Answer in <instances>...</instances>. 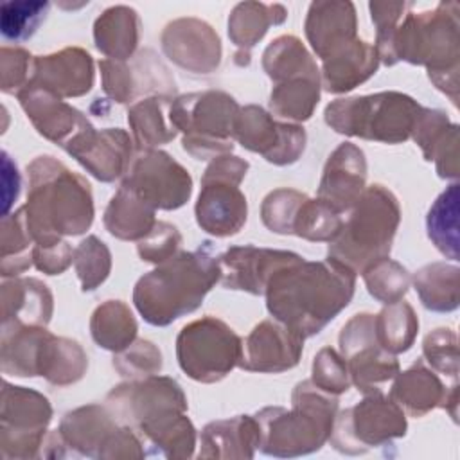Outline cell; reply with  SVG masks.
<instances>
[{
    "instance_id": "cell-1",
    "label": "cell",
    "mask_w": 460,
    "mask_h": 460,
    "mask_svg": "<svg viewBox=\"0 0 460 460\" xmlns=\"http://www.w3.org/2000/svg\"><path fill=\"white\" fill-rule=\"evenodd\" d=\"M354 271L327 259H298L277 270L266 286L268 311L302 338L320 332L352 298Z\"/></svg>"
},
{
    "instance_id": "cell-2",
    "label": "cell",
    "mask_w": 460,
    "mask_h": 460,
    "mask_svg": "<svg viewBox=\"0 0 460 460\" xmlns=\"http://www.w3.org/2000/svg\"><path fill=\"white\" fill-rule=\"evenodd\" d=\"M219 275V261L208 253L207 246L198 252H183L142 277L133 300L149 323L167 325L194 311Z\"/></svg>"
},
{
    "instance_id": "cell-3",
    "label": "cell",
    "mask_w": 460,
    "mask_h": 460,
    "mask_svg": "<svg viewBox=\"0 0 460 460\" xmlns=\"http://www.w3.org/2000/svg\"><path fill=\"white\" fill-rule=\"evenodd\" d=\"M458 4H438L437 9L410 13L394 36L395 61L426 65L429 79L453 104L458 102Z\"/></svg>"
},
{
    "instance_id": "cell-4",
    "label": "cell",
    "mask_w": 460,
    "mask_h": 460,
    "mask_svg": "<svg viewBox=\"0 0 460 460\" xmlns=\"http://www.w3.org/2000/svg\"><path fill=\"white\" fill-rule=\"evenodd\" d=\"M397 225L399 205L395 196L381 185H372L354 203V210L332 239L329 259L352 271H365L388 255Z\"/></svg>"
},
{
    "instance_id": "cell-5",
    "label": "cell",
    "mask_w": 460,
    "mask_h": 460,
    "mask_svg": "<svg viewBox=\"0 0 460 460\" xmlns=\"http://www.w3.org/2000/svg\"><path fill=\"white\" fill-rule=\"evenodd\" d=\"M41 169L32 172V198L27 207L40 216L34 225L41 244H56L59 234H81L93 217L88 183L54 160H38Z\"/></svg>"
},
{
    "instance_id": "cell-6",
    "label": "cell",
    "mask_w": 460,
    "mask_h": 460,
    "mask_svg": "<svg viewBox=\"0 0 460 460\" xmlns=\"http://www.w3.org/2000/svg\"><path fill=\"white\" fill-rule=\"evenodd\" d=\"M295 410L286 413L280 408L261 411L264 424L262 449L270 455L291 456L318 449L332 431L336 399L322 395L309 381L300 383L293 394Z\"/></svg>"
},
{
    "instance_id": "cell-7",
    "label": "cell",
    "mask_w": 460,
    "mask_h": 460,
    "mask_svg": "<svg viewBox=\"0 0 460 460\" xmlns=\"http://www.w3.org/2000/svg\"><path fill=\"white\" fill-rule=\"evenodd\" d=\"M420 110L411 97L385 92L368 97L340 99L327 106L325 120L338 133L397 144L411 135Z\"/></svg>"
},
{
    "instance_id": "cell-8",
    "label": "cell",
    "mask_w": 460,
    "mask_h": 460,
    "mask_svg": "<svg viewBox=\"0 0 460 460\" xmlns=\"http://www.w3.org/2000/svg\"><path fill=\"white\" fill-rule=\"evenodd\" d=\"M237 117V104L221 92L185 95L171 106L172 128L189 133L183 147L198 158L232 149L226 138L235 133Z\"/></svg>"
},
{
    "instance_id": "cell-9",
    "label": "cell",
    "mask_w": 460,
    "mask_h": 460,
    "mask_svg": "<svg viewBox=\"0 0 460 460\" xmlns=\"http://www.w3.org/2000/svg\"><path fill=\"white\" fill-rule=\"evenodd\" d=\"M180 367L196 381L212 383L239 363V336L221 320L203 318L185 325L176 341Z\"/></svg>"
},
{
    "instance_id": "cell-10",
    "label": "cell",
    "mask_w": 460,
    "mask_h": 460,
    "mask_svg": "<svg viewBox=\"0 0 460 460\" xmlns=\"http://www.w3.org/2000/svg\"><path fill=\"white\" fill-rule=\"evenodd\" d=\"M122 187L153 208H176L190 196V176L169 155L147 151L133 162Z\"/></svg>"
},
{
    "instance_id": "cell-11",
    "label": "cell",
    "mask_w": 460,
    "mask_h": 460,
    "mask_svg": "<svg viewBox=\"0 0 460 460\" xmlns=\"http://www.w3.org/2000/svg\"><path fill=\"white\" fill-rule=\"evenodd\" d=\"M234 135L244 147L262 153L275 164L295 162L305 142L302 128L277 124L257 106H248L239 113Z\"/></svg>"
},
{
    "instance_id": "cell-12",
    "label": "cell",
    "mask_w": 460,
    "mask_h": 460,
    "mask_svg": "<svg viewBox=\"0 0 460 460\" xmlns=\"http://www.w3.org/2000/svg\"><path fill=\"white\" fill-rule=\"evenodd\" d=\"M302 259L291 252L264 250V248H230L221 255L223 286L232 289H244L253 295L264 293L271 275L286 264Z\"/></svg>"
},
{
    "instance_id": "cell-13",
    "label": "cell",
    "mask_w": 460,
    "mask_h": 460,
    "mask_svg": "<svg viewBox=\"0 0 460 460\" xmlns=\"http://www.w3.org/2000/svg\"><path fill=\"white\" fill-rule=\"evenodd\" d=\"M304 338L288 325L262 322L243 345L239 365L246 370L280 372L298 363Z\"/></svg>"
},
{
    "instance_id": "cell-14",
    "label": "cell",
    "mask_w": 460,
    "mask_h": 460,
    "mask_svg": "<svg viewBox=\"0 0 460 460\" xmlns=\"http://www.w3.org/2000/svg\"><path fill=\"white\" fill-rule=\"evenodd\" d=\"M392 399L415 417L428 413L435 406H442L449 411L453 420H456L458 383L444 386L437 374L419 361L397 377L392 388Z\"/></svg>"
},
{
    "instance_id": "cell-15",
    "label": "cell",
    "mask_w": 460,
    "mask_h": 460,
    "mask_svg": "<svg viewBox=\"0 0 460 460\" xmlns=\"http://www.w3.org/2000/svg\"><path fill=\"white\" fill-rule=\"evenodd\" d=\"M196 217L205 232L219 237L232 235L246 221V198L234 181L203 180Z\"/></svg>"
},
{
    "instance_id": "cell-16",
    "label": "cell",
    "mask_w": 460,
    "mask_h": 460,
    "mask_svg": "<svg viewBox=\"0 0 460 460\" xmlns=\"http://www.w3.org/2000/svg\"><path fill=\"white\" fill-rule=\"evenodd\" d=\"M365 158L352 144H341L323 171L318 196L338 212L350 208L361 196L365 185Z\"/></svg>"
},
{
    "instance_id": "cell-17",
    "label": "cell",
    "mask_w": 460,
    "mask_h": 460,
    "mask_svg": "<svg viewBox=\"0 0 460 460\" xmlns=\"http://www.w3.org/2000/svg\"><path fill=\"white\" fill-rule=\"evenodd\" d=\"M340 422L352 428L359 442L374 446L406 433V419L401 406L379 394L345 411Z\"/></svg>"
},
{
    "instance_id": "cell-18",
    "label": "cell",
    "mask_w": 460,
    "mask_h": 460,
    "mask_svg": "<svg viewBox=\"0 0 460 460\" xmlns=\"http://www.w3.org/2000/svg\"><path fill=\"white\" fill-rule=\"evenodd\" d=\"M305 34L325 59L338 47L356 40V14L350 2H314L309 7Z\"/></svg>"
},
{
    "instance_id": "cell-19",
    "label": "cell",
    "mask_w": 460,
    "mask_h": 460,
    "mask_svg": "<svg viewBox=\"0 0 460 460\" xmlns=\"http://www.w3.org/2000/svg\"><path fill=\"white\" fill-rule=\"evenodd\" d=\"M93 176L110 181L117 178L131 153L129 138L120 129H108L97 135L93 129L79 138L70 149Z\"/></svg>"
},
{
    "instance_id": "cell-20",
    "label": "cell",
    "mask_w": 460,
    "mask_h": 460,
    "mask_svg": "<svg viewBox=\"0 0 460 460\" xmlns=\"http://www.w3.org/2000/svg\"><path fill=\"white\" fill-rule=\"evenodd\" d=\"M377 49L352 40L323 59V83L329 92H347L365 81L377 68Z\"/></svg>"
},
{
    "instance_id": "cell-21",
    "label": "cell",
    "mask_w": 460,
    "mask_h": 460,
    "mask_svg": "<svg viewBox=\"0 0 460 460\" xmlns=\"http://www.w3.org/2000/svg\"><path fill=\"white\" fill-rule=\"evenodd\" d=\"M40 74L56 93L81 95L92 88V59L81 49H65L59 54L38 61Z\"/></svg>"
},
{
    "instance_id": "cell-22",
    "label": "cell",
    "mask_w": 460,
    "mask_h": 460,
    "mask_svg": "<svg viewBox=\"0 0 460 460\" xmlns=\"http://www.w3.org/2000/svg\"><path fill=\"white\" fill-rule=\"evenodd\" d=\"M153 214L155 212L149 203L140 199L129 189L120 187L106 208L104 223L110 234L120 239H138L147 235L156 225Z\"/></svg>"
},
{
    "instance_id": "cell-23",
    "label": "cell",
    "mask_w": 460,
    "mask_h": 460,
    "mask_svg": "<svg viewBox=\"0 0 460 460\" xmlns=\"http://www.w3.org/2000/svg\"><path fill=\"white\" fill-rule=\"evenodd\" d=\"M95 41L99 50L115 59H126L137 47L138 18L131 7H110L95 22Z\"/></svg>"
},
{
    "instance_id": "cell-24",
    "label": "cell",
    "mask_w": 460,
    "mask_h": 460,
    "mask_svg": "<svg viewBox=\"0 0 460 460\" xmlns=\"http://www.w3.org/2000/svg\"><path fill=\"white\" fill-rule=\"evenodd\" d=\"M458 266L447 262H433L419 270L413 282L424 307L438 313L455 311L458 307Z\"/></svg>"
},
{
    "instance_id": "cell-25",
    "label": "cell",
    "mask_w": 460,
    "mask_h": 460,
    "mask_svg": "<svg viewBox=\"0 0 460 460\" xmlns=\"http://www.w3.org/2000/svg\"><path fill=\"white\" fill-rule=\"evenodd\" d=\"M428 235L451 261H458V183H451L428 212Z\"/></svg>"
},
{
    "instance_id": "cell-26",
    "label": "cell",
    "mask_w": 460,
    "mask_h": 460,
    "mask_svg": "<svg viewBox=\"0 0 460 460\" xmlns=\"http://www.w3.org/2000/svg\"><path fill=\"white\" fill-rule=\"evenodd\" d=\"M377 343L390 354L408 350L415 340L419 320L406 302H394L374 318Z\"/></svg>"
},
{
    "instance_id": "cell-27",
    "label": "cell",
    "mask_w": 460,
    "mask_h": 460,
    "mask_svg": "<svg viewBox=\"0 0 460 460\" xmlns=\"http://www.w3.org/2000/svg\"><path fill=\"white\" fill-rule=\"evenodd\" d=\"M376 341L365 343L349 356L352 381L363 392L377 390L379 383L392 379L399 372L397 359Z\"/></svg>"
},
{
    "instance_id": "cell-28",
    "label": "cell",
    "mask_w": 460,
    "mask_h": 460,
    "mask_svg": "<svg viewBox=\"0 0 460 460\" xmlns=\"http://www.w3.org/2000/svg\"><path fill=\"white\" fill-rule=\"evenodd\" d=\"M137 325L128 311V307L120 302L110 300L101 305L92 318V334L93 340L110 350L124 349L135 336Z\"/></svg>"
},
{
    "instance_id": "cell-29",
    "label": "cell",
    "mask_w": 460,
    "mask_h": 460,
    "mask_svg": "<svg viewBox=\"0 0 460 460\" xmlns=\"http://www.w3.org/2000/svg\"><path fill=\"white\" fill-rule=\"evenodd\" d=\"M341 225L343 221L334 207L320 198L313 201L305 198L295 216L293 234L313 241H332L340 234Z\"/></svg>"
},
{
    "instance_id": "cell-30",
    "label": "cell",
    "mask_w": 460,
    "mask_h": 460,
    "mask_svg": "<svg viewBox=\"0 0 460 460\" xmlns=\"http://www.w3.org/2000/svg\"><path fill=\"white\" fill-rule=\"evenodd\" d=\"M264 68L271 79H288L302 72H318L302 43L295 36L275 40L264 52Z\"/></svg>"
},
{
    "instance_id": "cell-31",
    "label": "cell",
    "mask_w": 460,
    "mask_h": 460,
    "mask_svg": "<svg viewBox=\"0 0 460 460\" xmlns=\"http://www.w3.org/2000/svg\"><path fill=\"white\" fill-rule=\"evenodd\" d=\"M318 102V79L296 77L291 83L277 86L271 93V110L280 117L304 120Z\"/></svg>"
},
{
    "instance_id": "cell-32",
    "label": "cell",
    "mask_w": 460,
    "mask_h": 460,
    "mask_svg": "<svg viewBox=\"0 0 460 460\" xmlns=\"http://www.w3.org/2000/svg\"><path fill=\"white\" fill-rule=\"evenodd\" d=\"M279 5H264V4H239L232 18L228 22V34L235 41L237 47L250 49L257 40L262 38L268 25L280 23L282 20L271 16Z\"/></svg>"
},
{
    "instance_id": "cell-33",
    "label": "cell",
    "mask_w": 460,
    "mask_h": 460,
    "mask_svg": "<svg viewBox=\"0 0 460 460\" xmlns=\"http://www.w3.org/2000/svg\"><path fill=\"white\" fill-rule=\"evenodd\" d=\"M49 2H5L0 5V29L5 40H25L32 36L43 22Z\"/></svg>"
},
{
    "instance_id": "cell-34",
    "label": "cell",
    "mask_w": 460,
    "mask_h": 460,
    "mask_svg": "<svg viewBox=\"0 0 460 460\" xmlns=\"http://www.w3.org/2000/svg\"><path fill=\"white\" fill-rule=\"evenodd\" d=\"M162 99H146L131 108L129 124L140 146H156L171 140L176 135L174 128H167L162 117Z\"/></svg>"
},
{
    "instance_id": "cell-35",
    "label": "cell",
    "mask_w": 460,
    "mask_h": 460,
    "mask_svg": "<svg viewBox=\"0 0 460 460\" xmlns=\"http://www.w3.org/2000/svg\"><path fill=\"white\" fill-rule=\"evenodd\" d=\"M363 273H365V280L370 295L381 302H386V304L399 302V298L408 289L410 279L406 270L397 262L388 261L386 257L370 264Z\"/></svg>"
},
{
    "instance_id": "cell-36",
    "label": "cell",
    "mask_w": 460,
    "mask_h": 460,
    "mask_svg": "<svg viewBox=\"0 0 460 460\" xmlns=\"http://www.w3.org/2000/svg\"><path fill=\"white\" fill-rule=\"evenodd\" d=\"M424 358L440 374L458 379V349L456 332L449 327H440L424 338Z\"/></svg>"
},
{
    "instance_id": "cell-37",
    "label": "cell",
    "mask_w": 460,
    "mask_h": 460,
    "mask_svg": "<svg viewBox=\"0 0 460 460\" xmlns=\"http://www.w3.org/2000/svg\"><path fill=\"white\" fill-rule=\"evenodd\" d=\"M75 268L83 289H93L110 271V252L97 237L83 241L75 252Z\"/></svg>"
},
{
    "instance_id": "cell-38",
    "label": "cell",
    "mask_w": 460,
    "mask_h": 460,
    "mask_svg": "<svg viewBox=\"0 0 460 460\" xmlns=\"http://www.w3.org/2000/svg\"><path fill=\"white\" fill-rule=\"evenodd\" d=\"M305 199L304 194L296 190H275L271 192L262 205V221L271 232L288 234L293 232V221L298 212V207Z\"/></svg>"
},
{
    "instance_id": "cell-39",
    "label": "cell",
    "mask_w": 460,
    "mask_h": 460,
    "mask_svg": "<svg viewBox=\"0 0 460 460\" xmlns=\"http://www.w3.org/2000/svg\"><path fill=\"white\" fill-rule=\"evenodd\" d=\"M313 376H314V385L320 390L340 394L349 388L347 365L332 349H322L320 354L314 358Z\"/></svg>"
},
{
    "instance_id": "cell-40",
    "label": "cell",
    "mask_w": 460,
    "mask_h": 460,
    "mask_svg": "<svg viewBox=\"0 0 460 460\" xmlns=\"http://www.w3.org/2000/svg\"><path fill=\"white\" fill-rule=\"evenodd\" d=\"M180 244V234L167 223H156L147 237L138 244V253L146 261L164 262L171 259Z\"/></svg>"
},
{
    "instance_id": "cell-41",
    "label": "cell",
    "mask_w": 460,
    "mask_h": 460,
    "mask_svg": "<svg viewBox=\"0 0 460 460\" xmlns=\"http://www.w3.org/2000/svg\"><path fill=\"white\" fill-rule=\"evenodd\" d=\"M437 162V172L440 178H458V126L451 124L433 147L429 162Z\"/></svg>"
}]
</instances>
